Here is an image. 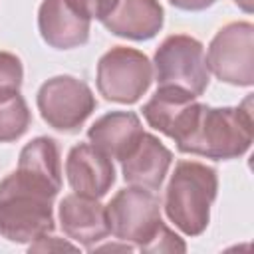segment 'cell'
<instances>
[{
	"label": "cell",
	"instance_id": "cell-22",
	"mask_svg": "<svg viewBox=\"0 0 254 254\" xmlns=\"http://www.w3.org/2000/svg\"><path fill=\"white\" fill-rule=\"evenodd\" d=\"M175 8L179 10H187V12H200V10H206L210 8L216 0H169Z\"/></svg>",
	"mask_w": 254,
	"mask_h": 254
},
{
	"label": "cell",
	"instance_id": "cell-1",
	"mask_svg": "<svg viewBox=\"0 0 254 254\" xmlns=\"http://www.w3.org/2000/svg\"><path fill=\"white\" fill-rule=\"evenodd\" d=\"M252 139L254 117L250 97H246L238 107H210L196 101L187 123L173 141L181 153L228 161L248 153Z\"/></svg>",
	"mask_w": 254,
	"mask_h": 254
},
{
	"label": "cell",
	"instance_id": "cell-9",
	"mask_svg": "<svg viewBox=\"0 0 254 254\" xmlns=\"http://www.w3.org/2000/svg\"><path fill=\"white\" fill-rule=\"evenodd\" d=\"M58 216L64 234L77 246H85L87 250L111 234L107 210L99 202V198L77 192L65 194L60 202Z\"/></svg>",
	"mask_w": 254,
	"mask_h": 254
},
{
	"label": "cell",
	"instance_id": "cell-6",
	"mask_svg": "<svg viewBox=\"0 0 254 254\" xmlns=\"http://www.w3.org/2000/svg\"><path fill=\"white\" fill-rule=\"evenodd\" d=\"M105 210L111 234L121 242L135 244L137 250H143L165 224L161 220V200L143 187L131 185L117 190Z\"/></svg>",
	"mask_w": 254,
	"mask_h": 254
},
{
	"label": "cell",
	"instance_id": "cell-23",
	"mask_svg": "<svg viewBox=\"0 0 254 254\" xmlns=\"http://www.w3.org/2000/svg\"><path fill=\"white\" fill-rule=\"evenodd\" d=\"M234 4L246 14H252V10H254V0H234Z\"/></svg>",
	"mask_w": 254,
	"mask_h": 254
},
{
	"label": "cell",
	"instance_id": "cell-5",
	"mask_svg": "<svg viewBox=\"0 0 254 254\" xmlns=\"http://www.w3.org/2000/svg\"><path fill=\"white\" fill-rule=\"evenodd\" d=\"M153 64L135 48L115 46L97 62V91L107 101L131 105L137 103L151 87Z\"/></svg>",
	"mask_w": 254,
	"mask_h": 254
},
{
	"label": "cell",
	"instance_id": "cell-7",
	"mask_svg": "<svg viewBox=\"0 0 254 254\" xmlns=\"http://www.w3.org/2000/svg\"><path fill=\"white\" fill-rule=\"evenodd\" d=\"M36 105L48 127L75 133L95 111L97 101L85 81L73 75H56L40 85Z\"/></svg>",
	"mask_w": 254,
	"mask_h": 254
},
{
	"label": "cell",
	"instance_id": "cell-21",
	"mask_svg": "<svg viewBox=\"0 0 254 254\" xmlns=\"http://www.w3.org/2000/svg\"><path fill=\"white\" fill-rule=\"evenodd\" d=\"M79 246H75V244H69V242H65V240H62V238H56V236H42V238H38L36 242H32L30 244V252L34 250V252H50V250H77Z\"/></svg>",
	"mask_w": 254,
	"mask_h": 254
},
{
	"label": "cell",
	"instance_id": "cell-11",
	"mask_svg": "<svg viewBox=\"0 0 254 254\" xmlns=\"http://www.w3.org/2000/svg\"><path fill=\"white\" fill-rule=\"evenodd\" d=\"M91 20L69 0H42L38 30L42 40L56 50H73L89 40Z\"/></svg>",
	"mask_w": 254,
	"mask_h": 254
},
{
	"label": "cell",
	"instance_id": "cell-3",
	"mask_svg": "<svg viewBox=\"0 0 254 254\" xmlns=\"http://www.w3.org/2000/svg\"><path fill=\"white\" fill-rule=\"evenodd\" d=\"M218 192V175L198 161H179L165 189V214L185 234L198 236L210 222V206Z\"/></svg>",
	"mask_w": 254,
	"mask_h": 254
},
{
	"label": "cell",
	"instance_id": "cell-19",
	"mask_svg": "<svg viewBox=\"0 0 254 254\" xmlns=\"http://www.w3.org/2000/svg\"><path fill=\"white\" fill-rule=\"evenodd\" d=\"M187 244L179 234H175L167 224L159 228V232L153 236V240L141 250V252H185Z\"/></svg>",
	"mask_w": 254,
	"mask_h": 254
},
{
	"label": "cell",
	"instance_id": "cell-13",
	"mask_svg": "<svg viewBox=\"0 0 254 254\" xmlns=\"http://www.w3.org/2000/svg\"><path fill=\"white\" fill-rule=\"evenodd\" d=\"M101 24L117 38L145 42L161 32L165 10L159 0H117L113 12Z\"/></svg>",
	"mask_w": 254,
	"mask_h": 254
},
{
	"label": "cell",
	"instance_id": "cell-4",
	"mask_svg": "<svg viewBox=\"0 0 254 254\" xmlns=\"http://www.w3.org/2000/svg\"><path fill=\"white\" fill-rule=\"evenodd\" d=\"M159 87L173 85L192 95H202L210 81L204 46L187 34L167 36L155 50L153 62Z\"/></svg>",
	"mask_w": 254,
	"mask_h": 254
},
{
	"label": "cell",
	"instance_id": "cell-18",
	"mask_svg": "<svg viewBox=\"0 0 254 254\" xmlns=\"http://www.w3.org/2000/svg\"><path fill=\"white\" fill-rule=\"evenodd\" d=\"M24 81V67L16 54L0 52V95L20 91Z\"/></svg>",
	"mask_w": 254,
	"mask_h": 254
},
{
	"label": "cell",
	"instance_id": "cell-17",
	"mask_svg": "<svg viewBox=\"0 0 254 254\" xmlns=\"http://www.w3.org/2000/svg\"><path fill=\"white\" fill-rule=\"evenodd\" d=\"M32 123V113L26 99L16 93L0 95V143H12L20 139Z\"/></svg>",
	"mask_w": 254,
	"mask_h": 254
},
{
	"label": "cell",
	"instance_id": "cell-10",
	"mask_svg": "<svg viewBox=\"0 0 254 254\" xmlns=\"http://www.w3.org/2000/svg\"><path fill=\"white\" fill-rule=\"evenodd\" d=\"M65 177L73 192L101 198L115 183L113 161L91 143H77L65 159Z\"/></svg>",
	"mask_w": 254,
	"mask_h": 254
},
{
	"label": "cell",
	"instance_id": "cell-8",
	"mask_svg": "<svg viewBox=\"0 0 254 254\" xmlns=\"http://www.w3.org/2000/svg\"><path fill=\"white\" fill-rule=\"evenodd\" d=\"M206 64L224 83L254 85V24L240 20L222 26L208 44Z\"/></svg>",
	"mask_w": 254,
	"mask_h": 254
},
{
	"label": "cell",
	"instance_id": "cell-2",
	"mask_svg": "<svg viewBox=\"0 0 254 254\" xmlns=\"http://www.w3.org/2000/svg\"><path fill=\"white\" fill-rule=\"evenodd\" d=\"M60 190L18 171L0 181V234L16 244H32L52 234L54 198Z\"/></svg>",
	"mask_w": 254,
	"mask_h": 254
},
{
	"label": "cell",
	"instance_id": "cell-12",
	"mask_svg": "<svg viewBox=\"0 0 254 254\" xmlns=\"http://www.w3.org/2000/svg\"><path fill=\"white\" fill-rule=\"evenodd\" d=\"M171 163V149H167L163 141L153 133H143L133 151L121 161V173L127 185L159 190Z\"/></svg>",
	"mask_w": 254,
	"mask_h": 254
},
{
	"label": "cell",
	"instance_id": "cell-20",
	"mask_svg": "<svg viewBox=\"0 0 254 254\" xmlns=\"http://www.w3.org/2000/svg\"><path fill=\"white\" fill-rule=\"evenodd\" d=\"M83 16L89 20H99L103 22L115 8L117 0H69Z\"/></svg>",
	"mask_w": 254,
	"mask_h": 254
},
{
	"label": "cell",
	"instance_id": "cell-16",
	"mask_svg": "<svg viewBox=\"0 0 254 254\" xmlns=\"http://www.w3.org/2000/svg\"><path fill=\"white\" fill-rule=\"evenodd\" d=\"M16 171L62 190V161L58 141L52 137H36L26 143L20 151Z\"/></svg>",
	"mask_w": 254,
	"mask_h": 254
},
{
	"label": "cell",
	"instance_id": "cell-14",
	"mask_svg": "<svg viewBox=\"0 0 254 254\" xmlns=\"http://www.w3.org/2000/svg\"><path fill=\"white\" fill-rule=\"evenodd\" d=\"M143 133V123L135 111H109L87 129V139L109 159L123 161Z\"/></svg>",
	"mask_w": 254,
	"mask_h": 254
},
{
	"label": "cell",
	"instance_id": "cell-15",
	"mask_svg": "<svg viewBox=\"0 0 254 254\" xmlns=\"http://www.w3.org/2000/svg\"><path fill=\"white\" fill-rule=\"evenodd\" d=\"M194 103H196V95L181 87L161 85L143 105L141 111L149 127L167 135L169 139H175V135L187 123Z\"/></svg>",
	"mask_w": 254,
	"mask_h": 254
}]
</instances>
